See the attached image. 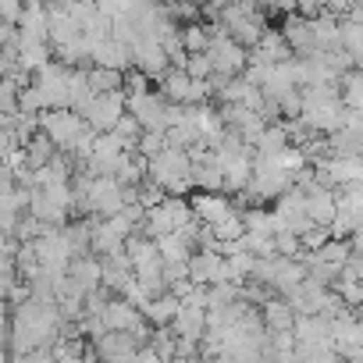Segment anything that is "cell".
Returning a JSON list of instances; mask_svg holds the SVG:
<instances>
[{"label": "cell", "instance_id": "6da1fadb", "mask_svg": "<svg viewBox=\"0 0 363 363\" xmlns=\"http://www.w3.org/2000/svg\"><path fill=\"white\" fill-rule=\"evenodd\" d=\"M150 178L157 182V186L167 189V196H186L196 186V178H193V153L178 150V146L160 150L150 160Z\"/></svg>", "mask_w": 363, "mask_h": 363}, {"label": "cell", "instance_id": "7a4b0ae2", "mask_svg": "<svg viewBox=\"0 0 363 363\" xmlns=\"http://www.w3.org/2000/svg\"><path fill=\"white\" fill-rule=\"evenodd\" d=\"M193 218H196L193 200H186V196H167L160 207H153V211L146 214V225H143L139 232L150 235V239H160V235H171V232L189 228Z\"/></svg>", "mask_w": 363, "mask_h": 363}, {"label": "cell", "instance_id": "3957f363", "mask_svg": "<svg viewBox=\"0 0 363 363\" xmlns=\"http://www.w3.org/2000/svg\"><path fill=\"white\" fill-rule=\"evenodd\" d=\"M40 128L54 139V146L57 150H65V153H72L93 128H89V121L82 118V114H75L72 107H61V111H43L40 114Z\"/></svg>", "mask_w": 363, "mask_h": 363}, {"label": "cell", "instance_id": "277c9868", "mask_svg": "<svg viewBox=\"0 0 363 363\" xmlns=\"http://www.w3.org/2000/svg\"><path fill=\"white\" fill-rule=\"evenodd\" d=\"M125 114H128V96H125V89H118V93H100L93 100V107L86 111V121L93 132H114Z\"/></svg>", "mask_w": 363, "mask_h": 363}, {"label": "cell", "instance_id": "5b68a950", "mask_svg": "<svg viewBox=\"0 0 363 363\" xmlns=\"http://www.w3.org/2000/svg\"><path fill=\"white\" fill-rule=\"evenodd\" d=\"M167 104L164 93H139L128 96V114H135L146 132H167Z\"/></svg>", "mask_w": 363, "mask_h": 363}, {"label": "cell", "instance_id": "8992f818", "mask_svg": "<svg viewBox=\"0 0 363 363\" xmlns=\"http://www.w3.org/2000/svg\"><path fill=\"white\" fill-rule=\"evenodd\" d=\"M207 54L214 57V72H225V75H242L246 65H250L246 47L235 43L232 36H218V40H211V50H207Z\"/></svg>", "mask_w": 363, "mask_h": 363}, {"label": "cell", "instance_id": "52a82bcc", "mask_svg": "<svg viewBox=\"0 0 363 363\" xmlns=\"http://www.w3.org/2000/svg\"><path fill=\"white\" fill-rule=\"evenodd\" d=\"M207 328H211L207 324V306H196V303H182V310L171 324V331L178 338H189V342H200V345L207 338Z\"/></svg>", "mask_w": 363, "mask_h": 363}, {"label": "cell", "instance_id": "ba28073f", "mask_svg": "<svg viewBox=\"0 0 363 363\" xmlns=\"http://www.w3.org/2000/svg\"><path fill=\"white\" fill-rule=\"evenodd\" d=\"M193 211H196V218H200L203 225H221L225 218L239 214L235 203H232L225 193H196V196H193Z\"/></svg>", "mask_w": 363, "mask_h": 363}, {"label": "cell", "instance_id": "9c48e42d", "mask_svg": "<svg viewBox=\"0 0 363 363\" xmlns=\"http://www.w3.org/2000/svg\"><path fill=\"white\" fill-rule=\"evenodd\" d=\"M68 278L79 285V289H86V292H96V289H104V260H96V257H75L72 260V267H68Z\"/></svg>", "mask_w": 363, "mask_h": 363}, {"label": "cell", "instance_id": "30bf717a", "mask_svg": "<svg viewBox=\"0 0 363 363\" xmlns=\"http://www.w3.org/2000/svg\"><path fill=\"white\" fill-rule=\"evenodd\" d=\"M260 313H264V324H267V335H281V331H296V320H299V313L292 310V303H289V299H267V303L260 306Z\"/></svg>", "mask_w": 363, "mask_h": 363}, {"label": "cell", "instance_id": "8fae6325", "mask_svg": "<svg viewBox=\"0 0 363 363\" xmlns=\"http://www.w3.org/2000/svg\"><path fill=\"white\" fill-rule=\"evenodd\" d=\"M93 349H96V356H100V363H104V359L135 356L143 345H139V342H135V335H128V331H107L100 342H93Z\"/></svg>", "mask_w": 363, "mask_h": 363}, {"label": "cell", "instance_id": "7c38bea8", "mask_svg": "<svg viewBox=\"0 0 363 363\" xmlns=\"http://www.w3.org/2000/svg\"><path fill=\"white\" fill-rule=\"evenodd\" d=\"M178 310H182V299H178L174 292H164V296H153V299H150V306L143 310V317H146L153 328H171L174 317H178Z\"/></svg>", "mask_w": 363, "mask_h": 363}, {"label": "cell", "instance_id": "4fadbf2b", "mask_svg": "<svg viewBox=\"0 0 363 363\" xmlns=\"http://www.w3.org/2000/svg\"><path fill=\"white\" fill-rule=\"evenodd\" d=\"M289 146H292V135H289L285 121H274V125H267V128H264V135L257 139L253 153H260V157H278V153H281V150H289Z\"/></svg>", "mask_w": 363, "mask_h": 363}, {"label": "cell", "instance_id": "5bb4252c", "mask_svg": "<svg viewBox=\"0 0 363 363\" xmlns=\"http://www.w3.org/2000/svg\"><path fill=\"white\" fill-rule=\"evenodd\" d=\"M189 89H193V75L186 68H171L164 79H160V93L171 100V104H189Z\"/></svg>", "mask_w": 363, "mask_h": 363}, {"label": "cell", "instance_id": "9a60e30c", "mask_svg": "<svg viewBox=\"0 0 363 363\" xmlns=\"http://www.w3.org/2000/svg\"><path fill=\"white\" fill-rule=\"evenodd\" d=\"M89 86H93V93H118V89H125V72L93 65L89 68Z\"/></svg>", "mask_w": 363, "mask_h": 363}, {"label": "cell", "instance_id": "2e32d148", "mask_svg": "<svg viewBox=\"0 0 363 363\" xmlns=\"http://www.w3.org/2000/svg\"><path fill=\"white\" fill-rule=\"evenodd\" d=\"M26 157H29V164H33V167H47V164L57 157V146H54V139H50L47 132H40V135H33V139H29Z\"/></svg>", "mask_w": 363, "mask_h": 363}, {"label": "cell", "instance_id": "e0dca14e", "mask_svg": "<svg viewBox=\"0 0 363 363\" xmlns=\"http://www.w3.org/2000/svg\"><path fill=\"white\" fill-rule=\"evenodd\" d=\"M182 43H186V54H207L211 50V29L200 22H189L182 29Z\"/></svg>", "mask_w": 363, "mask_h": 363}, {"label": "cell", "instance_id": "ac0fdd59", "mask_svg": "<svg viewBox=\"0 0 363 363\" xmlns=\"http://www.w3.org/2000/svg\"><path fill=\"white\" fill-rule=\"evenodd\" d=\"M114 132H118V135H121V139H125V146H128V150H135V146H139V139H143V132H146V128H143V125H139V118H135V114H125V118H121V121H118V128H114Z\"/></svg>", "mask_w": 363, "mask_h": 363}, {"label": "cell", "instance_id": "d6986e66", "mask_svg": "<svg viewBox=\"0 0 363 363\" xmlns=\"http://www.w3.org/2000/svg\"><path fill=\"white\" fill-rule=\"evenodd\" d=\"M363 221L352 214V211H345V207H338V218L331 221V239H349L356 228H359Z\"/></svg>", "mask_w": 363, "mask_h": 363}, {"label": "cell", "instance_id": "ffe728a7", "mask_svg": "<svg viewBox=\"0 0 363 363\" xmlns=\"http://www.w3.org/2000/svg\"><path fill=\"white\" fill-rule=\"evenodd\" d=\"M160 150H167V132H143V139H139L135 153H143L146 160H153Z\"/></svg>", "mask_w": 363, "mask_h": 363}, {"label": "cell", "instance_id": "44dd1931", "mask_svg": "<svg viewBox=\"0 0 363 363\" xmlns=\"http://www.w3.org/2000/svg\"><path fill=\"white\" fill-rule=\"evenodd\" d=\"M274 164L278 167H285V171H292V174H299L303 167H306V153H303V146H289V150H281L278 157H274Z\"/></svg>", "mask_w": 363, "mask_h": 363}, {"label": "cell", "instance_id": "7402d4cb", "mask_svg": "<svg viewBox=\"0 0 363 363\" xmlns=\"http://www.w3.org/2000/svg\"><path fill=\"white\" fill-rule=\"evenodd\" d=\"M335 292L342 296V303H345L349 310H356V306H363V281H352V278H342V281L335 285Z\"/></svg>", "mask_w": 363, "mask_h": 363}, {"label": "cell", "instance_id": "603a6c76", "mask_svg": "<svg viewBox=\"0 0 363 363\" xmlns=\"http://www.w3.org/2000/svg\"><path fill=\"white\" fill-rule=\"evenodd\" d=\"M186 72H189L193 79H211V75H214V57H211V54H189Z\"/></svg>", "mask_w": 363, "mask_h": 363}, {"label": "cell", "instance_id": "cb8c5ba5", "mask_svg": "<svg viewBox=\"0 0 363 363\" xmlns=\"http://www.w3.org/2000/svg\"><path fill=\"white\" fill-rule=\"evenodd\" d=\"M0 11H4V22L8 26H18V18L26 11V0H0Z\"/></svg>", "mask_w": 363, "mask_h": 363}, {"label": "cell", "instance_id": "d4e9b609", "mask_svg": "<svg viewBox=\"0 0 363 363\" xmlns=\"http://www.w3.org/2000/svg\"><path fill=\"white\" fill-rule=\"evenodd\" d=\"M135 363H164V359H160V356H157L150 345H143V349L135 352Z\"/></svg>", "mask_w": 363, "mask_h": 363}, {"label": "cell", "instance_id": "484cf974", "mask_svg": "<svg viewBox=\"0 0 363 363\" xmlns=\"http://www.w3.org/2000/svg\"><path fill=\"white\" fill-rule=\"evenodd\" d=\"M349 242H352V253H363V225L349 235Z\"/></svg>", "mask_w": 363, "mask_h": 363}, {"label": "cell", "instance_id": "4316f807", "mask_svg": "<svg viewBox=\"0 0 363 363\" xmlns=\"http://www.w3.org/2000/svg\"><path fill=\"white\" fill-rule=\"evenodd\" d=\"M352 4H356V0H352Z\"/></svg>", "mask_w": 363, "mask_h": 363}]
</instances>
